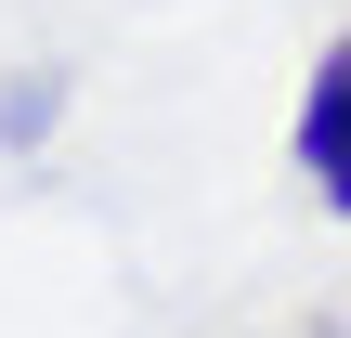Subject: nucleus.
Wrapping results in <instances>:
<instances>
[{
  "label": "nucleus",
  "mask_w": 351,
  "mask_h": 338,
  "mask_svg": "<svg viewBox=\"0 0 351 338\" xmlns=\"http://www.w3.org/2000/svg\"><path fill=\"white\" fill-rule=\"evenodd\" d=\"M300 182L351 221V39L313 65V91H300Z\"/></svg>",
  "instance_id": "1"
}]
</instances>
